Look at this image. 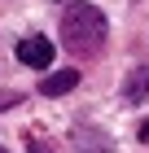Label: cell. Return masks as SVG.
Segmentation results:
<instances>
[{
	"label": "cell",
	"mask_w": 149,
	"mask_h": 153,
	"mask_svg": "<svg viewBox=\"0 0 149 153\" xmlns=\"http://www.w3.org/2000/svg\"><path fill=\"white\" fill-rule=\"evenodd\" d=\"M79 88V70L70 66V70H53V74H44L40 79V92L44 96H66V92H75Z\"/></svg>",
	"instance_id": "cell-4"
},
{
	"label": "cell",
	"mask_w": 149,
	"mask_h": 153,
	"mask_svg": "<svg viewBox=\"0 0 149 153\" xmlns=\"http://www.w3.org/2000/svg\"><path fill=\"white\" fill-rule=\"evenodd\" d=\"M18 61L31 66V70H48V66H53V39H44V35L18 39Z\"/></svg>",
	"instance_id": "cell-2"
},
{
	"label": "cell",
	"mask_w": 149,
	"mask_h": 153,
	"mask_svg": "<svg viewBox=\"0 0 149 153\" xmlns=\"http://www.w3.org/2000/svg\"><path fill=\"white\" fill-rule=\"evenodd\" d=\"M70 140H75V153H114V144H110V136H105V131H97V127H75V136H70Z\"/></svg>",
	"instance_id": "cell-5"
},
{
	"label": "cell",
	"mask_w": 149,
	"mask_h": 153,
	"mask_svg": "<svg viewBox=\"0 0 149 153\" xmlns=\"http://www.w3.org/2000/svg\"><path fill=\"white\" fill-rule=\"evenodd\" d=\"M26 153H53V149H48L44 140H31V144H26Z\"/></svg>",
	"instance_id": "cell-6"
},
{
	"label": "cell",
	"mask_w": 149,
	"mask_h": 153,
	"mask_svg": "<svg viewBox=\"0 0 149 153\" xmlns=\"http://www.w3.org/2000/svg\"><path fill=\"white\" fill-rule=\"evenodd\" d=\"M105 35H110V26H105V13L97 4H70L61 13V44L75 57H97L105 48Z\"/></svg>",
	"instance_id": "cell-1"
},
{
	"label": "cell",
	"mask_w": 149,
	"mask_h": 153,
	"mask_svg": "<svg viewBox=\"0 0 149 153\" xmlns=\"http://www.w3.org/2000/svg\"><path fill=\"white\" fill-rule=\"evenodd\" d=\"M123 101L127 105H149V66H136L123 79Z\"/></svg>",
	"instance_id": "cell-3"
},
{
	"label": "cell",
	"mask_w": 149,
	"mask_h": 153,
	"mask_svg": "<svg viewBox=\"0 0 149 153\" xmlns=\"http://www.w3.org/2000/svg\"><path fill=\"white\" fill-rule=\"evenodd\" d=\"M0 153H9V149H4V144H0Z\"/></svg>",
	"instance_id": "cell-7"
}]
</instances>
